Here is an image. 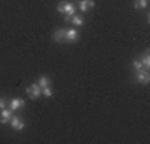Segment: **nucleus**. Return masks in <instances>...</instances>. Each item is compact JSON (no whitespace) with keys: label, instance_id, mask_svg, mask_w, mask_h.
<instances>
[{"label":"nucleus","instance_id":"9b49d317","mask_svg":"<svg viewBox=\"0 0 150 144\" xmlns=\"http://www.w3.org/2000/svg\"><path fill=\"white\" fill-rule=\"evenodd\" d=\"M135 9H147L149 7V0H134Z\"/></svg>","mask_w":150,"mask_h":144},{"label":"nucleus","instance_id":"f03ea898","mask_svg":"<svg viewBox=\"0 0 150 144\" xmlns=\"http://www.w3.org/2000/svg\"><path fill=\"white\" fill-rule=\"evenodd\" d=\"M12 112H13V111H12L10 107H4L2 112H0V124H8V123H10L12 116H13Z\"/></svg>","mask_w":150,"mask_h":144},{"label":"nucleus","instance_id":"f257e3e1","mask_svg":"<svg viewBox=\"0 0 150 144\" xmlns=\"http://www.w3.org/2000/svg\"><path fill=\"white\" fill-rule=\"evenodd\" d=\"M25 92H27V96L30 97V99H38V97L42 96V87L38 84H32L25 89Z\"/></svg>","mask_w":150,"mask_h":144},{"label":"nucleus","instance_id":"20e7f679","mask_svg":"<svg viewBox=\"0 0 150 144\" xmlns=\"http://www.w3.org/2000/svg\"><path fill=\"white\" fill-rule=\"evenodd\" d=\"M10 126H12V129H15V131H22V129L25 128V123H23V119H22L20 116H12Z\"/></svg>","mask_w":150,"mask_h":144},{"label":"nucleus","instance_id":"9d476101","mask_svg":"<svg viewBox=\"0 0 150 144\" xmlns=\"http://www.w3.org/2000/svg\"><path fill=\"white\" fill-rule=\"evenodd\" d=\"M140 62H142V65H144L145 69L149 70V67H150V57H149V50H145V52L142 54V59H140Z\"/></svg>","mask_w":150,"mask_h":144},{"label":"nucleus","instance_id":"f8f14e48","mask_svg":"<svg viewBox=\"0 0 150 144\" xmlns=\"http://www.w3.org/2000/svg\"><path fill=\"white\" fill-rule=\"evenodd\" d=\"M40 87H47V85H50V79H48V75H40V79H38L37 82Z\"/></svg>","mask_w":150,"mask_h":144},{"label":"nucleus","instance_id":"ddd939ff","mask_svg":"<svg viewBox=\"0 0 150 144\" xmlns=\"http://www.w3.org/2000/svg\"><path fill=\"white\" fill-rule=\"evenodd\" d=\"M70 22H72V24H74L75 27H82V25H83V19H82L80 15H74Z\"/></svg>","mask_w":150,"mask_h":144},{"label":"nucleus","instance_id":"0eeeda50","mask_svg":"<svg viewBox=\"0 0 150 144\" xmlns=\"http://www.w3.org/2000/svg\"><path fill=\"white\" fill-rule=\"evenodd\" d=\"M8 107H10L12 111L23 109V107H25V101H23V99H12V101L8 102Z\"/></svg>","mask_w":150,"mask_h":144},{"label":"nucleus","instance_id":"6e6552de","mask_svg":"<svg viewBox=\"0 0 150 144\" xmlns=\"http://www.w3.org/2000/svg\"><path fill=\"white\" fill-rule=\"evenodd\" d=\"M93 7H95L93 0H79V9L82 12H87L88 9H93Z\"/></svg>","mask_w":150,"mask_h":144},{"label":"nucleus","instance_id":"1a4fd4ad","mask_svg":"<svg viewBox=\"0 0 150 144\" xmlns=\"http://www.w3.org/2000/svg\"><path fill=\"white\" fill-rule=\"evenodd\" d=\"M77 37H79V30L77 29H69L67 30V42H70V44L77 42Z\"/></svg>","mask_w":150,"mask_h":144},{"label":"nucleus","instance_id":"39448f33","mask_svg":"<svg viewBox=\"0 0 150 144\" xmlns=\"http://www.w3.org/2000/svg\"><path fill=\"white\" fill-rule=\"evenodd\" d=\"M137 80H139L140 84H149V82H150L149 70H147V69H140V70H137Z\"/></svg>","mask_w":150,"mask_h":144},{"label":"nucleus","instance_id":"7ed1b4c3","mask_svg":"<svg viewBox=\"0 0 150 144\" xmlns=\"http://www.w3.org/2000/svg\"><path fill=\"white\" fill-rule=\"evenodd\" d=\"M64 14H65V22H70V20H72V17L75 15V5H74V4H70V2H65Z\"/></svg>","mask_w":150,"mask_h":144},{"label":"nucleus","instance_id":"2eb2a0df","mask_svg":"<svg viewBox=\"0 0 150 144\" xmlns=\"http://www.w3.org/2000/svg\"><path fill=\"white\" fill-rule=\"evenodd\" d=\"M132 67H134L135 70H140V69H145L144 65H142V62H140V60H134V62H132Z\"/></svg>","mask_w":150,"mask_h":144},{"label":"nucleus","instance_id":"dca6fc26","mask_svg":"<svg viewBox=\"0 0 150 144\" xmlns=\"http://www.w3.org/2000/svg\"><path fill=\"white\" fill-rule=\"evenodd\" d=\"M4 107H7V102H5V99H4V97H0V111H2Z\"/></svg>","mask_w":150,"mask_h":144},{"label":"nucleus","instance_id":"423d86ee","mask_svg":"<svg viewBox=\"0 0 150 144\" xmlns=\"http://www.w3.org/2000/svg\"><path fill=\"white\" fill-rule=\"evenodd\" d=\"M54 40H55V42H59V44L67 42V30H65V29H59V30H55Z\"/></svg>","mask_w":150,"mask_h":144},{"label":"nucleus","instance_id":"4468645a","mask_svg":"<svg viewBox=\"0 0 150 144\" xmlns=\"http://www.w3.org/2000/svg\"><path fill=\"white\" fill-rule=\"evenodd\" d=\"M42 96L43 97H52V96H54V92H52V89H50V85L42 87Z\"/></svg>","mask_w":150,"mask_h":144}]
</instances>
